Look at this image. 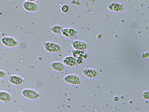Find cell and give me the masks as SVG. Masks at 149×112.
<instances>
[{
  "instance_id": "obj_14",
  "label": "cell",
  "mask_w": 149,
  "mask_h": 112,
  "mask_svg": "<svg viewBox=\"0 0 149 112\" xmlns=\"http://www.w3.org/2000/svg\"><path fill=\"white\" fill-rule=\"evenodd\" d=\"M72 56L76 59L81 58L84 59L86 57L84 51L73 50L71 51Z\"/></svg>"
},
{
  "instance_id": "obj_15",
  "label": "cell",
  "mask_w": 149,
  "mask_h": 112,
  "mask_svg": "<svg viewBox=\"0 0 149 112\" xmlns=\"http://www.w3.org/2000/svg\"><path fill=\"white\" fill-rule=\"evenodd\" d=\"M61 10L62 13L67 14L70 11V7L67 4H63L61 6Z\"/></svg>"
},
{
  "instance_id": "obj_18",
  "label": "cell",
  "mask_w": 149,
  "mask_h": 112,
  "mask_svg": "<svg viewBox=\"0 0 149 112\" xmlns=\"http://www.w3.org/2000/svg\"><path fill=\"white\" fill-rule=\"evenodd\" d=\"M143 97L145 99H149V92L148 91L144 92L142 94Z\"/></svg>"
},
{
  "instance_id": "obj_5",
  "label": "cell",
  "mask_w": 149,
  "mask_h": 112,
  "mask_svg": "<svg viewBox=\"0 0 149 112\" xmlns=\"http://www.w3.org/2000/svg\"><path fill=\"white\" fill-rule=\"evenodd\" d=\"M22 7L26 12L34 13L37 12L39 6L36 2L24 1L22 4Z\"/></svg>"
},
{
  "instance_id": "obj_4",
  "label": "cell",
  "mask_w": 149,
  "mask_h": 112,
  "mask_svg": "<svg viewBox=\"0 0 149 112\" xmlns=\"http://www.w3.org/2000/svg\"><path fill=\"white\" fill-rule=\"evenodd\" d=\"M63 80L66 83L72 86H79L81 84V78L76 74H67L64 77Z\"/></svg>"
},
{
  "instance_id": "obj_19",
  "label": "cell",
  "mask_w": 149,
  "mask_h": 112,
  "mask_svg": "<svg viewBox=\"0 0 149 112\" xmlns=\"http://www.w3.org/2000/svg\"><path fill=\"white\" fill-rule=\"evenodd\" d=\"M24 0L25 1L36 2L38 1L39 0Z\"/></svg>"
},
{
  "instance_id": "obj_1",
  "label": "cell",
  "mask_w": 149,
  "mask_h": 112,
  "mask_svg": "<svg viewBox=\"0 0 149 112\" xmlns=\"http://www.w3.org/2000/svg\"><path fill=\"white\" fill-rule=\"evenodd\" d=\"M22 96L25 99L30 101L37 100L40 97V94L34 89L26 88L23 89L21 93Z\"/></svg>"
},
{
  "instance_id": "obj_6",
  "label": "cell",
  "mask_w": 149,
  "mask_h": 112,
  "mask_svg": "<svg viewBox=\"0 0 149 112\" xmlns=\"http://www.w3.org/2000/svg\"><path fill=\"white\" fill-rule=\"evenodd\" d=\"M8 81L12 85L16 86H20L24 82V79L22 76L16 74H12L8 77Z\"/></svg>"
},
{
  "instance_id": "obj_17",
  "label": "cell",
  "mask_w": 149,
  "mask_h": 112,
  "mask_svg": "<svg viewBox=\"0 0 149 112\" xmlns=\"http://www.w3.org/2000/svg\"><path fill=\"white\" fill-rule=\"evenodd\" d=\"M84 59L81 58L76 59V62L77 65H80L83 63Z\"/></svg>"
},
{
  "instance_id": "obj_7",
  "label": "cell",
  "mask_w": 149,
  "mask_h": 112,
  "mask_svg": "<svg viewBox=\"0 0 149 112\" xmlns=\"http://www.w3.org/2000/svg\"><path fill=\"white\" fill-rule=\"evenodd\" d=\"M77 33V30L72 27L64 28L61 35L67 38H71L74 37Z\"/></svg>"
},
{
  "instance_id": "obj_10",
  "label": "cell",
  "mask_w": 149,
  "mask_h": 112,
  "mask_svg": "<svg viewBox=\"0 0 149 112\" xmlns=\"http://www.w3.org/2000/svg\"><path fill=\"white\" fill-rule=\"evenodd\" d=\"M62 62L65 66L71 67H74L77 65L76 59L72 55L65 57L63 60Z\"/></svg>"
},
{
  "instance_id": "obj_8",
  "label": "cell",
  "mask_w": 149,
  "mask_h": 112,
  "mask_svg": "<svg viewBox=\"0 0 149 112\" xmlns=\"http://www.w3.org/2000/svg\"><path fill=\"white\" fill-rule=\"evenodd\" d=\"M50 66L52 70L58 72H63L65 69V65L62 62L59 61H54L52 62Z\"/></svg>"
},
{
  "instance_id": "obj_9",
  "label": "cell",
  "mask_w": 149,
  "mask_h": 112,
  "mask_svg": "<svg viewBox=\"0 0 149 112\" xmlns=\"http://www.w3.org/2000/svg\"><path fill=\"white\" fill-rule=\"evenodd\" d=\"M71 45L74 50H85L87 47L86 44L83 41L79 40H74L71 42Z\"/></svg>"
},
{
  "instance_id": "obj_3",
  "label": "cell",
  "mask_w": 149,
  "mask_h": 112,
  "mask_svg": "<svg viewBox=\"0 0 149 112\" xmlns=\"http://www.w3.org/2000/svg\"><path fill=\"white\" fill-rule=\"evenodd\" d=\"M0 41L3 45L9 48H14L19 45L18 41L12 36H4L1 37Z\"/></svg>"
},
{
  "instance_id": "obj_11",
  "label": "cell",
  "mask_w": 149,
  "mask_h": 112,
  "mask_svg": "<svg viewBox=\"0 0 149 112\" xmlns=\"http://www.w3.org/2000/svg\"><path fill=\"white\" fill-rule=\"evenodd\" d=\"M12 99V96L9 92L4 90H0V102L7 103L11 101Z\"/></svg>"
},
{
  "instance_id": "obj_12",
  "label": "cell",
  "mask_w": 149,
  "mask_h": 112,
  "mask_svg": "<svg viewBox=\"0 0 149 112\" xmlns=\"http://www.w3.org/2000/svg\"><path fill=\"white\" fill-rule=\"evenodd\" d=\"M83 75L88 78H92L95 77L97 74L96 71L92 69L86 68L82 71Z\"/></svg>"
},
{
  "instance_id": "obj_2",
  "label": "cell",
  "mask_w": 149,
  "mask_h": 112,
  "mask_svg": "<svg viewBox=\"0 0 149 112\" xmlns=\"http://www.w3.org/2000/svg\"><path fill=\"white\" fill-rule=\"evenodd\" d=\"M43 48L47 52L51 54H56L59 52L61 47L58 43L52 41H45L43 43Z\"/></svg>"
},
{
  "instance_id": "obj_16",
  "label": "cell",
  "mask_w": 149,
  "mask_h": 112,
  "mask_svg": "<svg viewBox=\"0 0 149 112\" xmlns=\"http://www.w3.org/2000/svg\"><path fill=\"white\" fill-rule=\"evenodd\" d=\"M6 76V73L4 71L0 69V79L5 78Z\"/></svg>"
},
{
  "instance_id": "obj_13",
  "label": "cell",
  "mask_w": 149,
  "mask_h": 112,
  "mask_svg": "<svg viewBox=\"0 0 149 112\" xmlns=\"http://www.w3.org/2000/svg\"><path fill=\"white\" fill-rule=\"evenodd\" d=\"M64 28L59 24H55L51 27L50 30L51 32L54 34L58 35H61Z\"/></svg>"
}]
</instances>
